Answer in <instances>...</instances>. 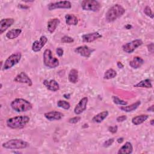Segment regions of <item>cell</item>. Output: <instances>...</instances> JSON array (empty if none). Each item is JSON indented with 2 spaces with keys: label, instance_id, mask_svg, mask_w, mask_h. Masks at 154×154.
Here are the masks:
<instances>
[{
  "label": "cell",
  "instance_id": "obj_1",
  "mask_svg": "<svg viewBox=\"0 0 154 154\" xmlns=\"http://www.w3.org/2000/svg\"><path fill=\"white\" fill-rule=\"evenodd\" d=\"M125 13V9L123 6L119 4H114L106 13L105 19L108 22H112L122 17Z\"/></svg>",
  "mask_w": 154,
  "mask_h": 154
},
{
  "label": "cell",
  "instance_id": "obj_2",
  "mask_svg": "<svg viewBox=\"0 0 154 154\" xmlns=\"http://www.w3.org/2000/svg\"><path fill=\"white\" fill-rule=\"evenodd\" d=\"M30 118L27 116H19L8 119L6 123L11 129H21L24 128L29 122Z\"/></svg>",
  "mask_w": 154,
  "mask_h": 154
},
{
  "label": "cell",
  "instance_id": "obj_3",
  "mask_svg": "<svg viewBox=\"0 0 154 154\" xmlns=\"http://www.w3.org/2000/svg\"><path fill=\"white\" fill-rule=\"evenodd\" d=\"M11 108L18 112H26L32 109V104L26 99L22 98H16L10 103Z\"/></svg>",
  "mask_w": 154,
  "mask_h": 154
},
{
  "label": "cell",
  "instance_id": "obj_4",
  "mask_svg": "<svg viewBox=\"0 0 154 154\" xmlns=\"http://www.w3.org/2000/svg\"><path fill=\"white\" fill-rule=\"evenodd\" d=\"M29 144L22 139H11L2 144V147L7 149H22L28 147Z\"/></svg>",
  "mask_w": 154,
  "mask_h": 154
},
{
  "label": "cell",
  "instance_id": "obj_5",
  "mask_svg": "<svg viewBox=\"0 0 154 154\" xmlns=\"http://www.w3.org/2000/svg\"><path fill=\"white\" fill-rule=\"evenodd\" d=\"M44 64L51 69L56 68L59 65V60L52 56V51L46 49L45 50L43 55Z\"/></svg>",
  "mask_w": 154,
  "mask_h": 154
},
{
  "label": "cell",
  "instance_id": "obj_6",
  "mask_svg": "<svg viewBox=\"0 0 154 154\" xmlns=\"http://www.w3.org/2000/svg\"><path fill=\"white\" fill-rule=\"evenodd\" d=\"M22 58V54L20 52H16L11 54L5 61L2 70H8L14 65L17 64Z\"/></svg>",
  "mask_w": 154,
  "mask_h": 154
},
{
  "label": "cell",
  "instance_id": "obj_7",
  "mask_svg": "<svg viewBox=\"0 0 154 154\" xmlns=\"http://www.w3.org/2000/svg\"><path fill=\"white\" fill-rule=\"evenodd\" d=\"M81 7L84 10L94 12L98 11L100 7V4L96 0H84L81 2Z\"/></svg>",
  "mask_w": 154,
  "mask_h": 154
},
{
  "label": "cell",
  "instance_id": "obj_8",
  "mask_svg": "<svg viewBox=\"0 0 154 154\" xmlns=\"http://www.w3.org/2000/svg\"><path fill=\"white\" fill-rule=\"evenodd\" d=\"M141 45H143V41L141 40L135 39L124 44L122 46V49L126 53L131 54Z\"/></svg>",
  "mask_w": 154,
  "mask_h": 154
},
{
  "label": "cell",
  "instance_id": "obj_9",
  "mask_svg": "<svg viewBox=\"0 0 154 154\" xmlns=\"http://www.w3.org/2000/svg\"><path fill=\"white\" fill-rule=\"evenodd\" d=\"M72 7V4L69 1H61L55 2H51L48 5L49 10H54L57 8L69 9Z\"/></svg>",
  "mask_w": 154,
  "mask_h": 154
},
{
  "label": "cell",
  "instance_id": "obj_10",
  "mask_svg": "<svg viewBox=\"0 0 154 154\" xmlns=\"http://www.w3.org/2000/svg\"><path fill=\"white\" fill-rule=\"evenodd\" d=\"M95 51V49L90 48L87 45L80 46L75 49V52L82 57L89 58L91 54Z\"/></svg>",
  "mask_w": 154,
  "mask_h": 154
},
{
  "label": "cell",
  "instance_id": "obj_11",
  "mask_svg": "<svg viewBox=\"0 0 154 154\" xmlns=\"http://www.w3.org/2000/svg\"><path fill=\"white\" fill-rule=\"evenodd\" d=\"M13 81L14 82H18V83H25V84H26L29 87L32 85V80L28 76V75L25 72H21L18 75H17L16 76V77L14 78Z\"/></svg>",
  "mask_w": 154,
  "mask_h": 154
},
{
  "label": "cell",
  "instance_id": "obj_12",
  "mask_svg": "<svg viewBox=\"0 0 154 154\" xmlns=\"http://www.w3.org/2000/svg\"><path fill=\"white\" fill-rule=\"evenodd\" d=\"M48 42V38L45 35H42L39 40H35L32 45V50L35 52H39Z\"/></svg>",
  "mask_w": 154,
  "mask_h": 154
},
{
  "label": "cell",
  "instance_id": "obj_13",
  "mask_svg": "<svg viewBox=\"0 0 154 154\" xmlns=\"http://www.w3.org/2000/svg\"><path fill=\"white\" fill-rule=\"evenodd\" d=\"M88 97H82L79 102L76 104L74 108V112L76 115L81 114L87 109V105L88 103Z\"/></svg>",
  "mask_w": 154,
  "mask_h": 154
},
{
  "label": "cell",
  "instance_id": "obj_14",
  "mask_svg": "<svg viewBox=\"0 0 154 154\" xmlns=\"http://www.w3.org/2000/svg\"><path fill=\"white\" fill-rule=\"evenodd\" d=\"M102 35L98 32H93L91 33L85 34L82 35V42L84 43H90L93 42L100 38H101Z\"/></svg>",
  "mask_w": 154,
  "mask_h": 154
},
{
  "label": "cell",
  "instance_id": "obj_15",
  "mask_svg": "<svg viewBox=\"0 0 154 154\" xmlns=\"http://www.w3.org/2000/svg\"><path fill=\"white\" fill-rule=\"evenodd\" d=\"M44 116L47 120L49 121H55L61 120L63 117L64 114L59 111H52L45 112L44 114Z\"/></svg>",
  "mask_w": 154,
  "mask_h": 154
},
{
  "label": "cell",
  "instance_id": "obj_16",
  "mask_svg": "<svg viewBox=\"0 0 154 154\" xmlns=\"http://www.w3.org/2000/svg\"><path fill=\"white\" fill-rule=\"evenodd\" d=\"M43 84L48 90L52 91H57L60 89V85L55 79H45L43 81Z\"/></svg>",
  "mask_w": 154,
  "mask_h": 154
},
{
  "label": "cell",
  "instance_id": "obj_17",
  "mask_svg": "<svg viewBox=\"0 0 154 154\" xmlns=\"http://www.w3.org/2000/svg\"><path fill=\"white\" fill-rule=\"evenodd\" d=\"M14 22L13 18L2 19L0 21V34H2Z\"/></svg>",
  "mask_w": 154,
  "mask_h": 154
},
{
  "label": "cell",
  "instance_id": "obj_18",
  "mask_svg": "<svg viewBox=\"0 0 154 154\" xmlns=\"http://www.w3.org/2000/svg\"><path fill=\"white\" fill-rule=\"evenodd\" d=\"M133 151V146L131 142L126 141L118 150V154H130Z\"/></svg>",
  "mask_w": 154,
  "mask_h": 154
},
{
  "label": "cell",
  "instance_id": "obj_19",
  "mask_svg": "<svg viewBox=\"0 0 154 154\" xmlns=\"http://www.w3.org/2000/svg\"><path fill=\"white\" fill-rule=\"evenodd\" d=\"M60 20L58 18L51 19L48 22V25H47L48 31L51 34H52L55 31L57 27L60 24Z\"/></svg>",
  "mask_w": 154,
  "mask_h": 154
},
{
  "label": "cell",
  "instance_id": "obj_20",
  "mask_svg": "<svg viewBox=\"0 0 154 154\" xmlns=\"http://www.w3.org/2000/svg\"><path fill=\"white\" fill-rule=\"evenodd\" d=\"M144 60L138 56H135L133 59L129 61V66L133 69H138L140 68L144 63Z\"/></svg>",
  "mask_w": 154,
  "mask_h": 154
},
{
  "label": "cell",
  "instance_id": "obj_21",
  "mask_svg": "<svg viewBox=\"0 0 154 154\" xmlns=\"http://www.w3.org/2000/svg\"><path fill=\"white\" fill-rule=\"evenodd\" d=\"M140 104H141V101L140 100H137L135 103H132L129 105L123 106L120 107L119 108L123 111L129 112L133 111L135 110L137 108H138V106L140 105Z\"/></svg>",
  "mask_w": 154,
  "mask_h": 154
},
{
  "label": "cell",
  "instance_id": "obj_22",
  "mask_svg": "<svg viewBox=\"0 0 154 154\" xmlns=\"http://www.w3.org/2000/svg\"><path fill=\"white\" fill-rule=\"evenodd\" d=\"M108 111H103L102 112H100L98 113L97 114L95 115L93 118H92V121L94 123H100L102 122L108 116Z\"/></svg>",
  "mask_w": 154,
  "mask_h": 154
},
{
  "label": "cell",
  "instance_id": "obj_23",
  "mask_svg": "<svg viewBox=\"0 0 154 154\" xmlns=\"http://www.w3.org/2000/svg\"><path fill=\"white\" fill-rule=\"evenodd\" d=\"M65 20L67 25H76L78 23L77 17L73 14H67L65 16Z\"/></svg>",
  "mask_w": 154,
  "mask_h": 154
},
{
  "label": "cell",
  "instance_id": "obj_24",
  "mask_svg": "<svg viewBox=\"0 0 154 154\" xmlns=\"http://www.w3.org/2000/svg\"><path fill=\"white\" fill-rule=\"evenodd\" d=\"M149 118L147 114H141L137 116L132 119V123L134 125H139L144 122Z\"/></svg>",
  "mask_w": 154,
  "mask_h": 154
},
{
  "label": "cell",
  "instance_id": "obj_25",
  "mask_svg": "<svg viewBox=\"0 0 154 154\" xmlns=\"http://www.w3.org/2000/svg\"><path fill=\"white\" fill-rule=\"evenodd\" d=\"M22 32V29L20 28L11 29L6 34V37L8 39H14L17 38Z\"/></svg>",
  "mask_w": 154,
  "mask_h": 154
},
{
  "label": "cell",
  "instance_id": "obj_26",
  "mask_svg": "<svg viewBox=\"0 0 154 154\" xmlns=\"http://www.w3.org/2000/svg\"><path fill=\"white\" fill-rule=\"evenodd\" d=\"M68 79L69 82L73 84L77 82L78 80V72L75 69H72L70 70L68 75Z\"/></svg>",
  "mask_w": 154,
  "mask_h": 154
},
{
  "label": "cell",
  "instance_id": "obj_27",
  "mask_svg": "<svg viewBox=\"0 0 154 154\" xmlns=\"http://www.w3.org/2000/svg\"><path fill=\"white\" fill-rule=\"evenodd\" d=\"M134 87H141V88H152V84L151 80L149 79H146L140 81L134 85Z\"/></svg>",
  "mask_w": 154,
  "mask_h": 154
},
{
  "label": "cell",
  "instance_id": "obj_28",
  "mask_svg": "<svg viewBox=\"0 0 154 154\" xmlns=\"http://www.w3.org/2000/svg\"><path fill=\"white\" fill-rule=\"evenodd\" d=\"M117 76V72L113 69H109L105 71L103 75V78L105 79H111Z\"/></svg>",
  "mask_w": 154,
  "mask_h": 154
},
{
  "label": "cell",
  "instance_id": "obj_29",
  "mask_svg": "<svg viewBox=\"0 0 154 154\" xmlns=\"http://www.w3.org/2000/svg\"><path fill=\"white\" fill-rule=\"evenodd\" d=\"M57 106L61 108L64 109H69L70 108V104L69 102L63 100H59L57 102Z\"/></svg>",
  "mask_w": 154,
  "mask_h": 154
},
{
  "label": "cell",
  "instance_id": "obj_30",
  "mask_svg": "<svg viewBox=\"0 0 154 154\" xmlns=\"http://www.w3.org/2000/svg\"><path fill=\"white\" fill-rule=\"evenodd\" d=\"M112 100L113 102L115 104H117V105L125 106V105H127V104H128V102L125 101L124 100H122V99H120L119 97H118L116 96H112Z\"/></svg>",
  "mask_w": 154,
  "mask_h": 154
},
{
  "label": "cell",
  "instance_id": "obj_31",
  "mask_svg": "<svg viewBox=\"0 0 154 154\" xmlns=\"http://www.w3.org/2000/svg\"><path fill=\"white\" fill-rule=\"evenodd\" d=\"M144 13H145V14L149 17H150L151 19H153V17H154V14L152 11V9L151 8L147 5L145 7L144 9Z\"/></svg>",
  "mask_w": 154,
  "mask_h": 154
},
{
  "label": "cell",
  "instance_id": "obj_32",
  "mask_svg": "<svg viewBox=\"0 0 154 154\" xmlns=\"http://www.w3.org/2000/svg\"><path fill=\"white\" fill-rule=\"evenodd\" d=\"M61 42L64 43H73L74 42V39L70 36L64 35L61 38Z\"/></svg>",
  "mask_w": 154,
  "mask_h": 154
},
{
  "label": "cell",
  "instance_id": "obj_33",
  "mask_svg": "<svg viewBox=\"0 0 154 154\" xmlns=\"http://www.w3.org/2000/svg\"><path fill=\"white\" fill-rule=\"evenodd\" d=\"M114 141V138H109L107 140H106L103 143V146L104 147H108L110 146H111L112 144V143Z\"/></svg>",
  "mask_w": 154,
  "mask_h": 154
},
{
  "label": "cell",
  "instance_id": "obj_34",
  "mask_svg": "<svg viewBox=\"0 0 154 154\" xmlns=\"http://www.w3.org/2000/svg\"><path fill=\"white\" fill-rule=\"evenodd\" d=\"M80 120H81V117H79V116H75L74 117L69 119V123H70L71 124H75V123H78Z\"/></svg>",
  "mask_w": 154,
  "mask_h": 154
},
{
  "label": "cell",
  "instance_id": "obj_35",
  "mask_svg": "<svg viewBox=\"0 0 154 154\" xmlns=\"http://www.w3.org/2000/svg\"><path fill=\"white\" fill-rule=\"evenodd\" d=\"M108 130L109 132H110L112 134H115L117 132L118 130V127L117 126L115 125V126H110L108 127Z\"/></svg>",
  "mask_w": 154,
  "mask_h": 154
},
{
  "label": "cell",
  "instance_id": "obj_36",
  "mask_svg": "<svg viewBox=\"0 0 154 154\" xmlns=\"http://www.w3.org/2000/svg\"><path fill=\"white\" fill-rule=\"evenodd\" d=\"M126 119H127V116L125 115H122V116L117 117L116 119V120L117 122L120 123V122H123L125 121Z\"/></svg>",
  "mask_w": 154,
  "mask_h": 154
},
{
  "label": "cell",
  "instance_id": "obj_37",
  "mask_svg": "<svg viewBox=\"0 0 154 154\" xmlns=\"http://www.w3.org/2000/svg\"><path fill=\"white\" fill-rule=\"evenodd\" d=\"M56 53L58 55V56L62 57L63 55V54H64V50L60 47L57 48L56 49Z\"/></svg>",
  "mask_w": 154,
  "mask_h": 154
},
{
  "label": "cell",
  "instance_id": "obj_38",
  "mask_svg": "<svg viewBox=\"0 0 154 154\" xmlns=\"http://www.w3.org/2000/svg\"><path fill=\"white\" fill-rule=\"evenodd\" d=\"M148 51L150 52V53H153V50H154V46H153V43H151L149 45H147V46Z\"/></svg>",
  "mask_w": 154,
  "mask_h": 154
},
{
  "label": "cell",
  "instance_id": "obj_39",
  "mask_svg": "<svg viewBox=\"0 0 154 154\" xmlns=\"http://www.w3.org/2000/svg\"><path fill=\"white\" fill-rule=\"evenodd\" d=\"M117 66L119 69H123L124 67L123 64L120 62V61H117Z\"/></svg>",
  "mask_w": 154,
  "mask_h": 154
},
{
  "label": "cell",
  "instance_id": "obj_40",
  "mask_svg": "<svg viewBox=\"0 0 154 154\" xmlns=\"http://www.w3.org/2000/svg\"><path fill=\"white\" fill-rule=\"evenodd\" d=\"M153 107H154V105H152L150 106H149V107L147 109V111L153 112Z\"/></svg>",
  "mask_w": 154,
  "mask_h": 154
},
{
  "label": "cell",
  "instance_id": "obj_41",
  "mask_svg": "<svg viewBox=\"0 0 154 154\" xmlns=\"http://www.w3.org/2000/svg\"><path fill=\"white\" fill-rule=\"evenodd\" d=\"M123 140H124V138L123 137H120L117 140V141L118 143H122L123 141Z\"/></svg>",
  "mask_w": 154,
  "mask_h": 154
},
{
  "label": "cell",
  "instance_id": "obj_42",
  "mask_svg": "<svg viewBox=\"0 0 154 154\" xmlns=\"http://www.w3.org/2000/svg\"><path fill=\"white\" fill-rule=\"evenodd\" d=\"M63 96H64V97H65L66 99H69L70 98V94H64L63 95Z\"/></svg>",
  "mask_w": 154,
  "mask_h": 154
},
{
  "label": "cell",
  "instance_id": "obj_43",
  "mask_svg": "<svg viewBox=\"0 0 154 154\" xmlns=\"http://www.w3.org/2000/svg\"><path fill=\"white\" fill-rule=\"evenodd\" d=\"M125 27V28L127 29H130L132 28V26H131V25H129V24H128V25H126Z\"/></svg>",
  "mask_w": 154,
  "mask_h": 154
},
{
  "label": "cell",
  "instance_id": "obj_44",
  "mask_svg": "<svg viewBox=\"0 0 154 154\" xmlns=\"http://www.w3.org/2000/svg\"><path fill=\"white\" fill-rule=\"evenodd\" d=\"M150 125H152V126H153V125H154V120H153V119H152V120H150Z\"/></svg>",
  "mask_w": 154,
  "mask_h": 154
},
{
  "label": "cell",
  "instance_id": "obj_45",
  "mask_svg": "<svg viewBox=\"0 0 154 154\" xmlns=\"http://www.w3.org/2000/svg\"><path fill=\"white\" fill-rule=\"evenodd\" d=\"M2 84H1V88H0L1 89V88H2Z\"/></svg>",
  "mask_w": 154,
  "mask_h": 154
}]
</instances>
